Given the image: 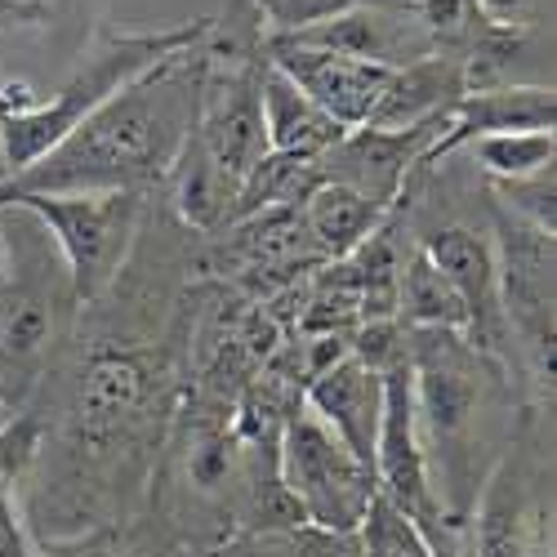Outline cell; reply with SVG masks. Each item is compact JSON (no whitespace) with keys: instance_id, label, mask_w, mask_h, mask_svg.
<instances>
[{"instance_id":"20","label":"cell","mask_w":557,"mask_h":557,"mask_svg":"<svg viewBox=\"0 0 557 557\" xmlns=\"http://www.w3.org/2000/svg\"><path fill=\"white\" fill-rule=\"evenodd\" d=\"M397 321L406 331H459L469 326L459 295L450 290L446 276L429 263V255L414 246L410 259L401 263V282H397Z\"/></svg>"},{"instance_id":"13","label":"cell","mask_w":557,"mask_h":557,"mask_svg":"<svg viewBox=\"0 0 557 557\" xmlns=\"http://www.w3.org/2000/svg\"><path fill=\"white\" fill-rule=\"evenodd\" d=\"M557 125V99L553 85H491V89H469L446 116V129L433 144L429 161L450 157L463 144H478L491 134H513V129H553Z\"/></svg>"},{"instance_id":"21","label":"cell","mask_w":557,"mask_h":557,"mask_svg":"<svg viewBox=\"0 0 557 557\" xmlns=\"http://www.w3.org/2000/svg\"><path fill=\"white\" fill-rule=\"evenodd\" d=\"M473 553L478 557H531V513L522 504L518 478H508V463L491 478L478 504Z\"/></svg>"},{"instance_id":"15","label":"cell","mask_w":557,"mask_h":557,"mask_svg":"<svg viewBox=\"0 0 557 557\" xmlns=\"http://www.w3.org/2000/svg\"><path fill=\"white\" fill-rule=\"evenodd\" d=\"M259 108H263L268 152L321 161L348 134L344 125H335L326 112H321L286 72H276L268 59H263V72H259Z\"/></svg>"},{"instance_id":"3","label":"cell","mask_w":557,"mask_h":557,"mask_svg":"<svg viewBox=\"0 0 557 557\" xmlns=\"http://www.w3.org/2000/svg\"><path fill=\"white\" fill-rule=\"evenodd\" d=\"M0 206H14L45 227L81 304L112 286L138 227V193H23L0 197Z\"/></svg>"},{"instance_id":"27","label":"cell","mask_w":557,"mask_h":557,"mask_svg":"<svg viewBox=\"0 0 557 557\" xmlns=\"http://www.w3.org/2000/svg\"><path fill=\"white\" fill-rule=\"evenodd\" d=\"M50 18V0H0V27H40Z\"/></svg>"},{"instance_id":"29","label":"cell","mask_w":557,"mask_h":557,"mask_svg":"<svg viewBox=\"0 0 557 557\" xmlns=\"http://www.w3.org/2000/svg\"><path fill=\"white\" fill-rule=\"evenodd\" d=\"M0 557H27L23 540H14V544H0Z\"/></svg>"},{"instance_id":"6","label":"cell","mask_w":557,"mask_h":557,"mask_svg":"<svg viewBox=\"0 0 557 557\" xmlns=\"http://www.w3.org/2000/svg\"><path fill=\"white\" fill-rule=\"evenodd\" d=\"M259 72H263V59L237 63V59H210L206 54L197 144L206 148V157L232 183H242L268 157L263 108H259Z\"/></svg>"},{"instance_id":"10","label":"cell","mask_w":557,"mask_h":557,"mask_svg":"<svg viewBox=\"0 0 557 557\" xmlns=\"http://www.w3.org/2000/svg\"><path fill=\"white\" fill-rule=\"evenodd\" d=\"M429 255V263L450 282V290L463 304V339H469L482 357H499L504 339H508V317H504V299H499V268H495V250L491 242H482L469 227H437L433 237H424L420 246Z\"/></svg>"},{"instance_id":"32","label":"cell","mask_w":557,"mask_h":557,"mask_svg":"<svg viewBox=\"0 0 557 557\" xmlns=\"http://www.w3.org/2000/svg\"><path fill=\"white\" fill-rule=\"evenodd\" d=\"M410 5H414V0H410Z\"/></svg>"},{"instance_id":"14","label":"cell","mask_w":557,"mask_h":557,"mask_svg":"<svg viewBox=\"0 0 557 557\" xmlns=\"http://www.w3.org/2000/svg\"><path fill=\"white\" fill-rule=\"evenodd\" d=\"M463 99V63L459 54H429L393 72L384 99L370 116V129H414L437 116H450V108Z\"/></svg>"},{"instance_id":"18","label":"cell","mask_w":557,"mask_h":557,"mask_svg":"<svg viewBox=\"0 0 557 557\" xmlns=\"http://www.w3.org/2000/svg\"><path fill=\"white\" fill-rule=\"evenodd\" d=\"M317 183H321V165H317V161H308V157H286V152H268V157L237 183L223 227L242 223V219H255V214H263V210L304 206Z\"/></svg>"},{"instance_id":"23","label":"cell","mask_w":557,"mask_h":557,"mask_svg":"<svg viewBox=\"0 0 557 557\" xmlns=\"http://www.w3.org/2000/svg\"><path fill=\"white\" fill-rule=\"evenodd\" d=\"M357 535H361V553L366 557H442L437 544L410 518H401L380 491H375V499H370L366 522H361Z\"/></svg>"},{"instance_id":"2","label":"cell","mask_w":557,"mask_h":557,"mask_svg":"<svg viewBox=\"0 0 557 557\" xmlns=\"http://www.w3.org/2000/svg\"><path fill=\"white\" fill-rule=\"evenodd\" d=\"M210 27H214L210 18L157 27V32L95 27L89 50L59 81V89H50V99H32L23 85H5L0 89V161H5V174L14 178L27 165H36L50 148H59L89 112H99L112 95H121L129 81L152 72L161 59H170L178 50H197L210 36Z\"/></svg>"},{"instance_id":"12","label":"cell","mask_w":557,"mask_h":557,"mask_svg":"<svg viewBox=\"0 0 557 557\" xmlns=\"http://www.w3.org/2000/svg\"><path fill=\"white\" fill-rule=\"evenodd\" d=\"M299 401L326 424L370 473H375V437L384 420V375L361 366L352 352L312 375L299 393Z\"/></svg>"},{"instance_id":"5","label":"cell","mask_w":557,"mask_h":557,"mask_svg":"<svg viewBox=\"0 0 557 557\" xmlns=\"http://www.w3.org/2000/svg\"><path fill=\"white\" fill-rule=\"evenodd\" d=\"M375 491L410 518L429 540L442 522V504L429 486V446L420 437V414H414V375L410 357L384 370V420L375 437Z\"/></svg>"},{"instance_id":"4","label":"cell","mask_w":557,"mask_h":557,"mask_svg":"<svg viewBox=\"0 0 557 557\" xmlns=\"http://www.w3.org/2000/svg\"><path fill=\"white\" fill-rule=\"evenodd\" d=\"M276 478L295 495L304 527L361 531L375 499V473L299 401L276 433Z\"/></svg>"},{"instance_id":"19","label":"cell","mask_w":557,"mask_h":557,"mask_svg":"<svg viewBox=\"0 0 557 557\" xmlns=\"http://www.w3.org/2000/svg\"><path fill=\"white\" fill-rule=\"evenodd\" d=\"M165 178L174 183V210H178L183 223L197 227V232L223 227L237 183H232V178L206 157V148L197 144V129H193L188 144H183V152H178V161H174V170H170Z\"/></svg>"},{"instance_id":"9","label":"cell","mask_w":557,"mask_h":557,"mask_svg":"<svg viewBox=\"0 0 557 557\" xmlns=\"http://www.w3.org/2000/svg\"><path fill=\"white\" fill-rule=\"evenodd\" d=\"M263 59L276 72H286L304 95L344 129L370 125V116H375L384 89L393 81V67L344 59L331 50H312V45H299V40H263Z\"/></svg>"},{"instance_id":"22","label":"cell","mask_w":557,"mask_h":557,"mask_svg":"<svg viewBox=\"0 0 557 557\" xmlns=\"http://www.w3.org/2000/svg\"><path fill=\"white\" fill-rule=\"evenodd\" d=\"M478 165L491 174V183L527 178L553 165L557 157V134L553 129H513V134H491L473 144Z\"/></svg>"},{"instance_id":"30","label":"cell","mask_w":557,"mask_h":557,"mask_svg":"<svg viewBox=\"0 0 557 557\" xmlns=\"http://www.w3.org/2000/svg\"><path fill=\"white\" fill-rule=\"evenodd\" d=\"M5 178H10V174H5V161H0V188H5Z\"/></svg>"},{"instance_id":"1","label":"cell","mask_w":557,"mask_h":557,"mask_svg":"<svg viewBox=\"0 0 557 557\" xmlns=\"http://www.w3.org/2000/svg\"><path fill=\"white\" fill-rule=\"evenodd\" d=\"M206 54L178 50L89 112L59 148L14 174L0 197L23 193H138L165 178L197 129Z\"/></svg>"},{"instance_id":"16","label":"cell","mask_w":557,"mask_h":557,"mask_svg":"<svg viewBox=\"0 0 557 557\" xmlns=\"http://www.w3.org/2000/svg\"><path fill=\"white\" fill-rule=\"evenodd\" d=\"M144 366L129 352H95L76 388V429L85 442H103L116 433V424L144 401Z\"/></svg>"},{"instance_id":"26","label":"cell","mask_w":557,"mask_h":557,"mask_svg":"<svg viewBox=\"0 0 557 557\" xmlns=\"http://www.w3.org/2000/svg\"><path fill=\"white\" fill-rule=\"evenodd\" d=\"M473 10L486 27L504 32H531L544 23V0H473Z\"/></svg>"},{"instance_id":"17","label":"cell","mask_w":557,"mask_h":557,"mask_svg":"<svg viewBox=\"0 0 557 557\" xmlns=\"http://www.w3.org/2000/svg\"><path fill=\"white\" fill-rule=\"evenodd\" d=\"M393 210H380L375 201H366L361 193L344 188V183L321 178L317 188L304 201V223H308V237L321 250V259H348L370 232H375Z\"/></svg>"},{"instance_id":"8","label":"cell","mask_w":557,"mask_h":557,"mask_svg":"<svg viewBox=\"0 0 557 557\" xmlns=\"http://www.w3.org/2000/svg\"><path fill=\"white\" fill-rule=\"evenodd\" d=\"M446 129V116L414 125V129H348L339 144L321 157V178L344 183V188L361 193L366 201H375L380 210H393L406 193V178L414 165H424L433 144Z\"/></svg>"},{"instance_id":"24","label":"cell","mask_w":557,"mask_h":557,"mask_svg":"<svg viewBox=\"0 0 557 557\" xmlns=\"http://www.w3.org/2000/svg\"><path fill=\"white\" fill-rule=\"evenodd\" d=\"M357 5L361 0H255L263 40L304 36L308 27H321V23H331V18H339Z\"/></svg>"},{"instance_id":"28","label":"cell","mask_w":557,"mask_h":557,"mask_svg":"<svg viewBox=\"0 0 557 557\" xmlns=\"http://www.w3.org/2000/svg\"><path fill=\"white\" fill-rule=\"evenodd\" d=\"M18 540V522H14V504L5 491V478H0V544H14Z\"/></svg>"},{"instance_id":"7","label":"cell","mask_w":557,"mask_h":557,"mask_svg":"<svg viewBox=\"0 0 557 557\" xmlns=\"http://www.w3.org/2000/svg\"><path fill=\"white\" fill-rule=\"evenodd\" d=\"M50 272V255H32V272H14V282L0 286V420L18 414L50 352L54 286L45 282Z\"/></svg>"},{"instance_id":"11","label":"cell","mask_w":557,"mask_h":557,"mask_svg":"<svg viewBox=\"0 0 557 557\" xmlns=\"http://www.w3.org/2000/svg\"><path fill=\"white\" fill-rule=\"evenodd\" d=\"M299 45H312V50H331L344 59H361V63H380V67H406L414 59L437 54L433 36L424 32L420 14L406 0H361L357 10L308 27L304 36H286Z\"/></svg>"},{"instance_id":"25","label":"cell","mask_w":557,"mask_h":557,"mask_svg":"<svg viewBox=\"0 0 557 557\" xmlns=\"http://www.w3.org/2000/svg\"><path fill=\"white\" fill-rule=\"evenodd\" d=\"M495 197L504 201V214H513L540 232H557V193H553V165L540 170V174H527V178H508V183H495Z\"/></svg>"},{"instance_id":"31","label":"cell","mask_w":557,"mask_h":557,"mask_svg":"<svg viewBox=\"0 0 557 557\" xmlns=\"http://www.w3.org/2000/svg\"><path fill=\"white\" fill-rule=\"evenodd\" d=\"M406 5H410V0H406Z\"/></svg>"}]
</instances>
